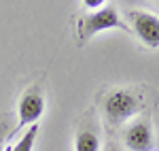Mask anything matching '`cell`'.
<instances>
[{"label": "cell", "instance_id": "2", "mask_svg": "<svg viewBox=\"0 0 159 151\" xmlns=\"http://www.w3.org/2000/svg\"><path fill=\"white\" fill-rule=\"evenodd\" d=\"M140 109H142L140 96H136L129 89H115L104 98V115L112 126L127 121L129 117L140 113Z\"/></svg>", "mask_w": 159, "mask_h": 151}, {"label": "cell", "instance_id": "5", "mask_svg": "<svg viewBox=\"0 0 159 151\" xmlns=\"http://www.w3.org/2000/svg\"><path fill=\"white\" fill-rule=\"evenodd\" d=\"M123 143L129 151H151L153 145H155V139H153V130H151V124L147 119H138L132 126L125 130L123 134Z\"/></svg>", "mask_w": 159, "mask_h": 151}, {"label": "cell", "instance_id": "3", "mask_svg": "<svg viewBox=\"0 0 159 151\" xmlns=\"http://www.w3.org/2000/svg\"><path fill=\"white\" fill-rule=\"evenodd\" d=\"M45 113V96L38 85H32L24 92V96L19 98V104H17V115H19V121L17 126L9 134V140H13L24 128H30V126H36L38 119L43 117Z\"/></svg>", "mask_w": 159, "mask_h": 151}, {"label": "cell", "instance_id": "9", "mask_svg": "<svg viewBox=\"0 0 159 151\" xmlns=\"http://www.w3.org/2000/svg\"><path fill=\"white\" fill-rule=\"evenodd\" d=\"M0 151H4V124H0Z\"/></svg>", "mask_w": 159, "mask_h": 151}, {"label": "cell", "instance_id": "7", "mask_svg": "<svg viewBox=\"0 0 159 151\" xmlns=\"http://www.w3.org/2000/svg\"><path fill=\"white\" fill-rule=\"evenodd\" d=\"M36 136H38V124L28 128L24 134L19 136V140L11 147V151H32L34 143H36Z\"/></svg>", "mask_w": 159, "mask_h": 151}, {"label": "cell", "instance_id": "1", "mask_svg": "<svg viewBox=\"0 0 159 151\" xmlns=\"http://www.w3.org/2000/svg\"><path fill=\"white\" fill-rule=\"evenodd\" d=\"M129 30L125 21L119 17V11L112 7V4H106L102 7L100 11L96 13H85L81 19H79V43L83 45L87 43L91 36H96L98 32H104V30Z\"/></svg>", "mask_w": 159, "mask_h": 151}, {"label": "cell", "instance_id": "4", "mask_svg": "<svg viewBox=\"0 0 159 151\" xmlns=\"http://www.w3.org/2000/svg\"><path fill=\"white\" fill-rule=\"evenodd\" d=\"M125 19L129 21V30H134L147 47L157 49L159 47V17L142 9H129L125 11Z\"/></svg>", "mask_w": 159, "mask_h": 151}, {"label": "cell", "instance_id": "8", "mask_svg": "<svg viewBox=\"0 0 159 151\" xmlns=\"http://www.w3.org/2000/svg\"><path fill=\"white\" fill-rule=\"evenodd\" d=\"M83 7H85L87 11H100V9H102V7H106V2H104V0H85V2H83Z\"/></svg>", "mask_w": 159, "mask_h": 151}, {"label": "cell", "instance_id": "6", "mask_svg": "<svg viewBox=\"0 0 159 151\" xmlns=\"http://www.w3.org/2000/svg\"><path fill=\"white\" fill-rule=\"evenodd\" d=\"M74 151H100V136L98 132L83 128L74 136Z\"/></svg>", "mask_w": 159, "mask_h": 151}]
</instances>
